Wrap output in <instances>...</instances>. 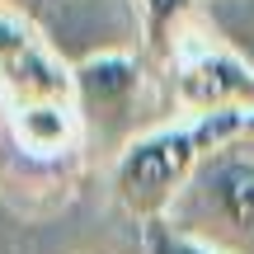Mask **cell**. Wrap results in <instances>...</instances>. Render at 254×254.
<instances>
[{
	"instance_id": "cell-1",
	"label": "cell",
	"mask_w": 254,
	"mask_h": 254,
	"mask_svg": "<svg viewBox=\"0 0 254 254\" xmlns=\"http://www.w3.org/2000/svg\"><path fill=\"white\" fill-rule=\"evenodd\" d=\"M75 113L85 123V146L104 165L141 132L170 123L174 104L160 66L132 47H99L75 62Z\"/></svg>"
},
{
	"instance_id": "cell-2",
	"label": "cell",
	"mask_w": 254,
	"mask_h": 254,
	"mask_svg": "<svg viewBox=\"0 0 254 254\" xmlns=\"http://www.w3.org/2000/svg\"><path fill=\"white\" fill-rule=\"evenodd\" d=\"M245 113V109H240ZM240 113H212V118H170L151 132H141L127 151H118L104 170H109V193L113 202L136 221H165L170 202L189 184L193 165L202 151L231 141L240 132Z\"/></svg>"
},
{
	"instance_id": "cell-3",
	"label": "cell",
	"mask_w": 254,
	"mask_h": 254,
	"mask_svg": "<svg viewBox=\"0 0 254 254\" xmlns=\"http://www.w3.org/2000/svg\"><path fill=\"white\" fill-rule=\"evenodd\" d=\"M165 221L217 254H254V136L236 132L202 151Z\"/></svg>"
},
{
	"instance_id": "cell-4",
	"label": "cell",
	"mask_w": 254,
	"mask_h": 254,
	"mask_svg": "<svg viewBox=\"0 0 254 254\" xmlns=\"http://www.w3.org/2000/svg\"><path fill=\"white\" fill-rule=\"evenodd\" d=\"M160 75L170 90L174 118H212V113L254 109V62L221 28L202 19V9L179 28L170 52L160 57Z\"/></svg>"
},
{
	"instance_id": "cell-5",
	"label": "cell",
	"mask_w": 254,
	"mask_h": 254,
	"mask_svg": "<svg viewBox=\"0 0 254 254\" xmlns=\"http://www.w3.org/2000/svg\"><path fill=\"white\" fill-rule=\"evenodd\" d=\"M0 99L24 104H75V62L14 5H0Z\"/></svg>"
},
{
	"instance_id": "cell-6",
	"label": "cell",
	"mask_w": 254,
	"mask_h": 254,
	"mask_svg": "<svg viewBox=\"0 0 254 254\" xmlns=\"http://www.w3.org/2000/svg\"><path fill=\"white\" fill-rule=\"evenodd\" d=\"M90 160H38L5 141L0 151V198L19 217H52L80 193Z\"/></svg>"
},
{
	"instance_id": "cell-7",
	"label": "cell",
	"mask_w": 254,
	"mask_h": 254,
	"mask_svg": "<svg viewBox=\"0 0 254 254\" xmlns=\"http://www.w3.org/2000/svg\"><path fill=\"white\" fill-rule=\"evenodd\" d=\"M5 141L38 160H90L85 123L75 104H24L5 109Z\"/></svg>"
},
{
	"instance_id": "cell-8",
	"label": "cell",
	"mask_w": 254,
	"mask_h": 254,
	"mask_svg": "<svg viewBox=\"0 0 254 254\" xmlns=\"http://www.w3.org/2000/svg\"><path fill=\"white\" fill-rule=\"evenodd\" d=\"M132 5L141 19V52L151 62H160L170 43L179 38V28L198 14V0H132Z\"/></svg>"
},
{
	"instance_id": "cell-9",
	"label": "cell",
	"mask_w": 254,
	"mask_h": 254,
	"mask_svg": "<svg viewBox=\"0 0 254 254\" xmlns=\"http://www.w3.org/2000/svg\"><path fill=\"white\" fill-rule=\"evenodd\" d=\"M136 254H217V250L174 231L170 221H146V226H136Z\"/></svg>"
},
{
	"instance_id": "cell-10",
	"label": "cell",
	"mask_w": 254,
	"mask_h": 254,
	"mask_svg": "<svg viewBox=\"0 0 254 254\" xmlns=\"http://www.w3.org/2000/svg\"><path fill=\"white\" fill-rule=\"evenodd\" d=\"M240 132H245V136H254V109H245V113H240Z\"/></svg>"
}]
</instances>
